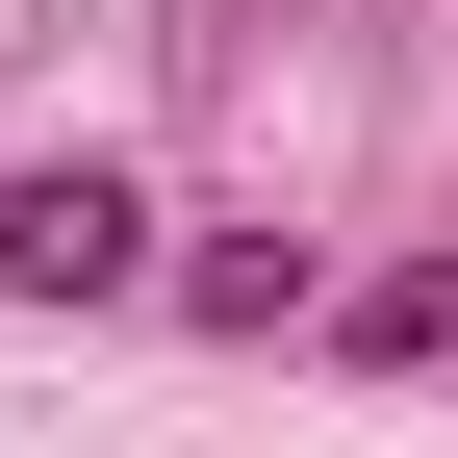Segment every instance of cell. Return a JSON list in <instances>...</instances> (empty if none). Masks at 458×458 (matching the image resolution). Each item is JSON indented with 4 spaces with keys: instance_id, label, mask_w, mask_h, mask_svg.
I'll return each instance as SVG.
<instances>
[{
    "instance_id": "6da1fadb",
    "label": "cell",
    "mask_w": 458,
    "mask_h": 458,
    "mask_svg": "<svg viewBox=\"0 0 458 458\" xmlns=\"http://www.w3.org/2000/svg\"><path fill=\"white\" fill-rule=\"evenodd\" d=\"M153 280V179L128 153H26L0 179V306H128Z\"/></svg>"
},
{
    "instance_id": "3957f363",
    "label": "cell",
    "mask_w": 458,
    "mask_h": 458,
    "mask_svg": "<svg viewBox=\"0 0 458 458\" xmlns=\"http://www.w3.org/2000/svg\"><path fill=\"white\" fill-rule=\"evenodd\" d=\"M331 331H357V357H458V255H408V280H357Z\"/></svg>"
},
{
    "instance_id": "7a4b0ae2",
    "label": "cell",
    "mask_w": 458,
    "mask_h": 458,
    "mask_svg": "<svg viewBox=\"0 0 458 458\" xmlns=\"http://www.w3.org/2000/svg\"><path fill=\"white\" fill-rule=\"evenodd\" d=\"M331 280H306V229H204L179 255V331H229V357H255V331H306Z\"/></svg>"
}]
</instances>
